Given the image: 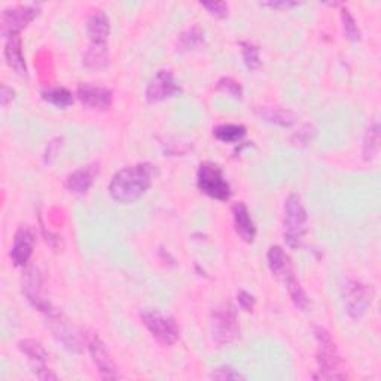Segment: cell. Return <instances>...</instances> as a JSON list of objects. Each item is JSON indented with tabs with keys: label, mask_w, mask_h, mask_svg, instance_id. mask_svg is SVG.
<instances>
[{
	"label": "cell",
	"mask_w": 381,
	"mask_h": 381,
	"mask_svg": "<svg viewBox=\"0 0 381 381\" xmlns=\"http://www.w3.org/2000/svg\"><path fill=\"white\" fill-rule=\"evenodd\" d=\"M199 189L217 201H227L231 197V187L224 176L222 168L215 163H203L197 171Z\"/></svg>",
	"instance_id": "5"
},
{
	"label": "cell",
	"mask_w": 381,
	"mask_h": 381,
	"mask_svg": "<svg viewBox=\"0 0 381 381\" xmlns=\"http://www.w3.org/2000/svg\"><path fill=\"white\" fill-rule=\"evenodd\" d=\"M94 183V170L91 167H84L75 170L66 179V188L69 192L76 195H84L89 191V188Z\"/></svg>",
	"instance_id": "17"
},
{
	"label": "cell",
	"mask_w": 381,
	"mask_h": 381,
	"mask_svg": "<svg viewBox=\"0 0 381 381\" xmlns=\"http://www.w3.org/2000/svg\"><path fill=\"white\" fill-rule=\"evenodd\" d=\"M344 305L352 319H361L374 301V289L371 285L359 280H347L343 287Z\"/></svg>",
	"instance_id": "6"
},
{
	"label": "cell",
	"mask_w": 381,
	"mask_h": 381,
	"mask_svg": "<svg viewBox=\"0 0 381 381\" xmlns=\"http://www.w3.org/2000/svg\"><path fill=\"white\" fill-rule=\"evenodd\" d=\"M283 280L286 282L287 294H289L295 307L299 308L301 311H307V308L310 305V299H308L305 291L303 289L301 283H299V280L296 279V275L294 274V271L291 274H287Z\"/></svg>",
	"instance_id": "20"
},
{
	"label": "cell",
	"mask_w": 381,
	"mask_h": 381,
	"mask_svg": "<svg viewBox=\"0 0 381 381\" xmlns=\"http://www.w3.org/2000/svg\"><path fill=\"white\" fill-rule=\"evenodd\" d=\"M62 141H63V138L55 137V138H52V141L48 145H46V149H45V163H48V164L52 163L54 158L57 157V154H59V151H60Z\"/></svg>",
	"instance_id": "34"
},
{
	"label": "cell",
	"mask_w": 381,
	"mask_h": 381,
	"mask_svg": "<svg viewBox=\"0 0 381 381\" xmlns=\"http://www.w3.org/2000/svg\"><path fill=\"white\" fill-rule=\"evenodd\" d=\"M42 274L39 268H30L26 273L24 282H22V292H24L26 298L29 299V303L42 313H45L48 317L54 316L59 313L55 311L51 304L48 303V299L43 298V289H42Z\"/></svg>",
	"instance_id": "8"
},
{
	"label": "cell",
	"mask_w": 381,
	"mask_h": 381,
	"mask_svg": "<svg viewBox=\"0 0 381 381\" xmlns=\"http://www.w3.org/2000/svg\"><path fill=\"white\" fill-rule=\"evenodd\" d=\"M217 91H222L225 92V94L231 96L233 99H241L243 97V88H241L240 82L233 78H222V79H219V82L216 85Z\"/></svg>",
	"instance_id": "29"
},
{
	"label": "cell",
	"mask_w": 381,
	"mask_h": 381,
	"mask_svg": "<svg viewBox=\"0 0 381 381\" xmlns=\"http://www.w3.org/2000/svg\"><path fill=\"white\" fill-rule=\"evenodd\" d=\"M261 117L268 121L274 125H279V127H291L295 124L296 121V115L292 112V110H287V109H280V108H268V109H264L261 110Z\"/></svg>",
	"instance_id": "24"
},
{
	"label": "cell",
	"mask_w": 381,
	"mask_h": 381,
	"mask_svg": "<svg viewBox=\"0 0 381 381\" xmlns=\"http://www.w3.org/2000/svg\"><path fill=\"white\" fill-rule=\"evenodd\" d=\"M87 33H88V38H89L91 43L106 45V41L109 38V33H110L109 18L103 13L94 14L87 22Z\"/></svg>",
	"instance_id": "18"
},
{
	"label": "cell",
	"mask_w": 381,
	"mask_h": 381,
	"mask_svg": "<svg viewBox=\"0 0 381 381\" xmlns=\"http://www.w3.org/2000/svg\"><path fill=\"white\" fill-rule=\"evenodd\" d=\"M210 377L215 380H246V377L243 374L229 365L216 368L215 371L210 374Z\"/></svg>",
	"instance_id": "30"
},
{
	"label": "cell",
	"mask_w": 381,
	"mask_h": 381,
	"mask_svg": "<svg viewBox=\"0 0 381 381\" xmlns=\"http://www.w3.org/2000/svg\"><path fill=\"white\" fill-rule=\"evenodd\" d=\"M313 136H315L313 127H311L310 124H307V125H304L303 129L299 130V131L291 138V141H292V143L296 145V146H305V145H308V143L311 142V138H313Z\"/></svg>",
	"instance_id": "31"
},
{
	"label": "cell",
	"mask_w": 381,
	"mask_h": 381,
	"mask_svg": "<svg viewBox=\"0 0 381 381\" xmlns=\"http://www.w3.org/2000/svg\"><path fill=\"white\" fill-rule=\"evenodd\" d=\"M5 59L10 69L20 75L26 73V60L24 54H22V42L20 33H14L6 36L5 43Z\"/></svg>",
	"instance_id": "16"
},
{
	"label": "cell",
	"mask_w": 381,
	"mask_h": 381,
	"mask_svg": "<svg viewBox=\"0 0 381 381\" xmlns=\"http://www.w3.org/2000/svg\"><path fill=\"white\" fill-rule=\"evenodd\" d=\"M210 336L217 347L233 344L240 337L238 319L231 304L219 305L210 316Z\"/></svg>",
	"instance_id": "4"
},
{
	"label": "cell",
	"mask_w": 381,
	"mask_h": 381,
	"mask_svg": "<svg viewBox=\"0 0 381 381\" xmlns=\"http://www.w3.org/2000/svg\"><path fill=\"white\" fill-rule=\"evenodd\" d=\"M267 262L271 274L274 277H279V279H285L287 274H291L294 271L289 257L286 255L280 246H271L268 249Z\"/></svg>",
	"instance_id": "19"
},
{
	"label": "cell",
	"mask_w": 381,
	"mask_h": 381,
	"mask_svg": "<svg viewBox=\"0 0 381 381\" xmlns=\"http://www.w3.org/2000/svg\"><path fill=\"white\" fill-rule=\"evenodd\" d=\"M0 99H2V106L6 108L10 101L15 99V91L8 87L6 84L2 85V91H0Z\"/></svg>",
	"instance_id": "35"
},
{
	"label": "cell",
	"mask_w": 381,
	"mask_h": 381,
	"mask_svg": "<svg viewBox=\"0 0 381 381\" xmlns=\"http://www.w3.org/2000/svg\"><path fill=\"white\" fill-rule=\"evenodd\" d=\"M380 151V124L378 121H374L369 129L365 133L364 137V159L365 161H374Z\"/></svg>",
	"instance_id": "21"
},
{
	"label": "cell",
	"mask_w": 381,
	"mask_h": 381,
	"mask_svg": "<svg viewBox=\"0 0 381 381\" xmlns=\"http://www.w3.org/2000/svg\"><path fill=\"white\" fill-rule=\"evenodd\" d=\"M298 3L295 2H270V3H262V6H268L273 9H286V8H292L296 6Z\"/></svg>",
	"instance_id": "36"
},
{
	"label": "cell",
	"mask_w": 381,
	"mask_h": 381,
	"mask_svg": "<svg viewBox=\"0 0 381 381\" xmlns=\"http://www.w3.org/2000/svg\"><path fill=\"white\" fill-rule=\"evenodd\" d=\"M315 337L317 341V374L313 377L316 380H344L347 374L343 369V359L336 347L331 333L325 329L316 326Z\"/></svg>",
	"instance_id": "2"
},
{
	"label": "cell",
	"mask_w": 381,
	"mask_h": 381,
	"mask_svg": "<svg viewBox=\"0 0 381 381\" xmlns=\"http://www.w3.org/2000/svg\"><path fill=\"white\" fill-rule=\"evenodd\" d=\"M88 352H89L91 359L97 366V371L103 380L121 378L117 364H115L110 357L105 343H103L97 336H91L88 338Z\"/></svg>",
	"instance_id": "11"
},
{
	"label": "cell",
	"mask_w": 381,
	"mask_h": 381,
	"mask_svg": "<svg viewBox=\"0 0 381 381\" xmlns=\"http://www.w3.org/2000/svg\"><path fill=\"white\" fill-rule=\"evenodd\" d=\"M18 349L21 350L22 354H26L29 357V361L31 362L33 368H34V374L39 380H59L51 369L46 366V362H48V353L43 349V345L31 338H26L21 340L18 343Z\"/></svg>",
	"instance_id": "12"
},
{
	"label": "cell",
	"mask_w": 381,
	"mask_h": 381,
	"mask_svg": "<svg viewBox=\"0 0 381 381\" xmlns=\"http://www.w3.org/2000/svg\"><path fill=\"white\" fill-rule=\"evenodd\" d=\"M143 325L149 333L163 345H173L179 340V328L170 316L159 310H145L141 313Z\"/></svg>",
	"instance_id": "7"
},
{
	"label": "cell",
	"mask_w": 381,
	"mask_h": 381,
	"mask_svg": "<svg viewBox=\"0 0 381 381\" xmlns=\"http://www.w3.org/2000/svg\"><path fill=\"white\" fill-rule=\"evenodd\" d=\"M213 134L219 142L236 143L246 136V127L240 124H222L216 127L213 130Z\"/></svg>",
	"instance_id": "23"
},
{
	"label": "cell",
	"mask_w": 381,
	"mask_h": 381,
	"mask_svg": "<svg viewBox=\"0 0 381 381\" xmlns=\"http://www.w3.org/2000/svg\"><path fill=\"white\" fill-rule=\"evenodd\" d=\"M203 39H204L203 30L197 26H194L180 34V38H179L180 50H185V51L192 50V48H195V46H199L203 42Z\"/></svg>",
	"instance_id": "27"
},
{
	"label": "cell",
	"mask_w": 381,
	"mask_h": 381,
	"mask_svg": "<svg viewBox=\"0 0 381 381\" xmlns=\"http://www.w3.org/2000/svg\"><path fill=\"white\" fill-rule=\"evenodd\" d=\"M341 22H343V31L345 38L352 42L361 41V30L359 27H357L356 21L347 8L341 9Z\"/></svg>",
	"instance_id": "26"
},
{
	"label": "cell",
	"mask_w": 381,
	"mask_h": 381,
	"mask_svg": "<svg viewBox=\"0 0 381 381\" xmlns=\"http://www.w3.org/2000/svg\"><path fill=\"white\" fill-rule=\"evenodd\" d=\"M76 96L84 106L99 110L109 109L113 100V92L109 88L96 87L89 84H80L76 89Z\"/></svg>",
	"instance_id": "13"
},
{
	"label": "cell",
	"mask_w": 381,
	"mask_h": 381,
	"mask_svg": "<svg viewBox=\"0 0 381 381\" xmlns=\"http://www.w3.org/2000/svg\"><path fill=\"white\" fill-rule=\"evenodd\" d=\"M204 9L209 10L212 15H215L216 18H225L228 17V5L225 2H204L200 3Z\"/></svg>",
	"instance_id": "32"
},
{
	"label": "cell",
	"mask_w": 381,
	"mask_h": 381,
	"mask_svg": "<svg viewBox=\"0 0 381 381\" xmlns=\"http://www.w3.org/2000/svg\"><path fill=\"white\" fill-rule=\"evenodd\" d=\"M42 99L45 101L51 103V105H54L55 108H62V109L69 108L73 103L72 92L64 87H54L46 91H42Z\"/></svg>",
	"instance_id": "25"
},
{
	"label": "cell",
	"mask_w": 381,
	"mask_h": 381,
	"mask_svg": "<svg viewBox=\"0 0 381 381\" xmlns=\"http://www.w3.org/2000/svg\"><path fill=\"white\" fill-rule=\"evenodd\" d=\"M179 92H182V89L176 84L175 73L168 69H163L149 82L146 88V100L149 103H159L175 97Z\"/></svg>",
	"instance_id": "9"
},
{
	"label": "cell",
	"mask_w": 381,
	"mask_h": 381,
	"mask_svg": "<svg viewBox=\"0 0 381 381\" xmlns=\"http://www.w3.org/2000/svg\"><path fill=\"white\" fill-rule=\"evenodd\" d=\"M34 249V234L29 227H20L14 237V245L10 249V259L15 267H24L30 261Z\"/></svg>",
	"instance_id": "14"
},
{
	"label": "cell",
	"mask_w": 381,
	"mask_h": 381,
	"mask_svg": "<svg viewBox=\"0 0 381 381\" xmlns=\"http://www.w3.org/2000/svg\"><path fill=\"white\" fill-rule=\"evenodd\" d=\"M109 63V52L106 45L89 43L84 54V64L89 69H103Z\"/></svg>",
	"instance_id": "22"
},
{
	"label": "cell",
	"mask_w": 381,
	"mask_h": 381,
	"mask_svg": "<svg viewBox=\"0 0 381 381\" xmlns=\"http://www.w3.org/2000/svg\"><path fill=\"white\" fill-rule=\"evenodd\" d=\"M308 215L303 199L298 194H291L285 203L283 216V237L291 249L301 247L307 234Z\"/></svg>",
	"instance_id": "3"
},
{
	"label": "cell",
	"mask_w": 381,
	"mask_h": 381,
	"mask_svg": "<svg viewBox=\"0 0 381 381\" xmlns=\"http://www.w3.org/2000/svg\"><path fill=\"white\" fill-rule=\"evenodd\" d=\"M41 13L39 5H26L6 9L2 14V34L6 38L9 34L20 33Z\"/></svg>",
	"instance_id": "10"
},
{
	"label": "cell",
	"mask_w": 381,
	"mask_h": 381,
	"mask_svg": "<svg viewBox=\"0 0 381 381\" xmlns=\"http://www.w3.org/2000/svg\"><path fill=\"white\" fill-rule=\"evenodd\" d=\"M241 54H243V62L249 71H257L261 66L259 48L250 42H241Z\"/></svg>",
	"instance_id": "28"
},
{
	"label": "cell",
	"mask_w": 381,
	"mask_h": 381,
	"mask_svg": "<svg viewBox=\"0 0 381 381\" xmlns=\"http://www.w3.org/2000/svg\"><path fill=\"white\" fill-rule=\"evenodd\" d=\"M237 303L241 310L252 311L253 307H255V304H257V299H255V296L246 291H238L237 292Z\"/></svg>",
	"instance_id": "33"
},
{
	"label": "cell",
	"mask_w": 381,
	"mask_h": 381,
	"mask_svg": "<svg viewBox=\"0 0 381 381\" xmlns=\"http://www.w3.org/2000/svg\"><path fill=\"white\" fill-rule=\"evenodd\" d=\"M154 180V167L148 163H138L124 167L115 176L109 185L110 197L122 204H130L142 199L146 191L151 188Z\"/></svg>",
	"instance_id": "1"
},
{
	"label": "cell",
	"mask_w": 381,
	"mask_h": 381,
	"mask_svg": "<svg viewBox=\"0 0 381 381\" xmlns=\"http://www.w3.org/2000/svg\"><path fill=\"white\" fill-rule=\"evenodd\" d=\"M233 219L237 234L243 238L246 243H252L257 237V227L250 216L247 206L243 201H238L233 206Z\"/></svg>",
	"instance_id": "15"
}]
</instances>
